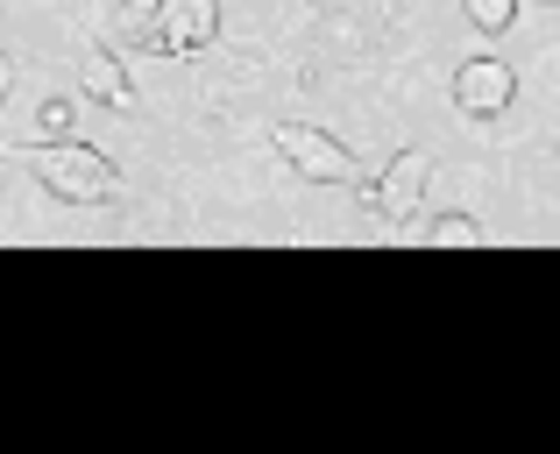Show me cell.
Returning a JSON list of instances; mask_svg holds the SVG:
<instances>
[{
  "label": "cell",
  "mask_w": 560,
  "mask_h": 454,
  "mask_svg": "<svg viewBox=\"0 0 560 454\" xmlns=\"http://www.w3.org/2000/svg\"><path fill=\"white\" fill-rule=\"evenodd\" d=\"M79 93L100 100V107H114V114H136V79H128V65L114 50H93L79 65Z\"/></svg>",
  "instance_id": "8992f818"
},
{
  "label": "cell",
  "mask_w": 560,
  "mask_h": 454,
  "mask_svg": "<svg viewBox=\"0 0 560 454\" xmlns=\"http://www.w3.org/2000/svg\"><path fill=\"white\" fill-rule=\"evenodd\" d=\"M511 100H518V71H511L504 57H462V71H454V107H462L468 121H497V114H511Z\"/></svg>",
  "instance_id": "277c9868"
},
{
  "label": "cell",
  "mask_w": 560,
  "mask_h": 454,
  "mask_svg": "<svg viewBox=\"0 0 560 454\" xmlns=\"http://www.w3.org/2000/svg\"><path fill=\"white\" fill-rule=\"evenodd\" d=\"M22 164L36 171V185L50 199H65V207H107V199L121 193L114 156L93 150V142H79V136H65V142H28Z\"/></svg>",
  "instance_id": "6da1fadb"
},
{
  "label": "cell",
  "mask_w": 560,
  "mask_h": 454,
  "mask_svg": "<svg viewBox=\"0 0 560 454\" xmlns=\"http://www.w3.org/2000/svg\"><path fill=\"white\" fill-rule=\"evenodd\" d=\"M270 150L284 156L305 185H348V178H355V150L334 142L327 128H313V121H277L270 128Z\"/></svg>",
  "instance_id": "7a4b0ae2"
},
{
  "label": "cell",
  "mask_w": 560,
  "mask_h": 454,
  "mask_svg": "<svg viewBox=\"0 0 560 454\" xmlns=\"http://www.w3.org/2000/svg\"><path fill=\"white\" fill-rule=\"evenodd\" d=\"M220 43V0H164L156 14V50L164 57H199Z\"/></svg>",
  "instance_id": "5b68a950"
},
{
  "label": "cell",
  "mask_w": 560,
  "mask_h": 454,
  "mask_svg": "<svg viewBox=\"0 0 560 454\" xmlns=\"http://www.w3.org/2000/svg\"><path fill=\"white\" fill-rule=\"evenodd\" d=\"M468 8V22L482 28V36H504L511 22H518V0H462Z\"/></svg>",
  "instance_id": "30bf717a"
},
{
  "label": "cell",
  "mask_w": 560,
  "mask_h": 454,
  "mask_svg": "<svg viewBox=\"0 0 560 454\" xmlns=\"http://www.w3.org/2000/svg\"><path fill=\"white\" fill-rule=\"evenodd\" d=\"M14 79H22V65H14V57H8V50H0V100H8V93H14Z\"/></svg>",
  "instance_id": "8fae6325"
},
{
  "label": "cell",
  "mask_w": 560,
  "mask_h": 454,
  "mask_svg": "<svg viewBox=\"0 0 560 454\" xmlns=\"http://www.w3.org/2000/svg\"><path fill=\"white\" fill-rule=\"evenodd\" d=\"M156 14H164V0H121L114 8V43L121 50H156Z\"/></svg>",
  "instance_id": "52a82bcc"
},
{
  "label": "cell",
  "mask_w": 560,
  "mask_h": 454,
  "mask_svg": "<svg viewBox=\"0 0 560 454\" xmlns=\"http://www.w3.org/2000/svg\"><path fill=\"white\" fill-rule=\"evenodd\" d=\"M425 185H433V150H397L390 164H383V178L370 185V207L383 221L411 228V213L425 207Z\"/></svg>",
  "instance_id": "3957f363"
},
{
  "label": "cell",
  "mask_w": 560,
  "mask_h": 454,
  "mask_svg": "<svg viewBox=\"0 0 560 454\" xmlns=\"http://www.w3.org/2000/svg\"><path fill=\"white\" fill-rule=\"evenodd\" d=\"M419 242L425 248H476L482 242V221H476V213H440V221L419 228Z\"/></svg>",
  "instance_id": "ba28073f"
},
{
  "label": "cell",
  "mask_w": 560,
  "mask_h": 454,
  "mask_svg": "<svg viewBox=\"0 0 560 454\" xmlns=\"http://www.w3.org/2000/svg\"><path fill=\"white\" fill-rule=\"evenodd\" d=\"M65 136H79V100H43L36 107V142H65Z\"/></svg>",
  "instance_id": "9c48e42d"
}]
</instances>
